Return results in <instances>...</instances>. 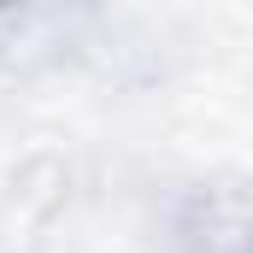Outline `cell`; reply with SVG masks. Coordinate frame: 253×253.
<instances>
[{"mask_svg": "<svg viewBox=\"0 0 253 253\" xmlns=\"http://www.w3.org/2000/svg\"><path fill=\"white\" fill-rule=\"evenodd\" d=\"M18 6H24V0H0V18H6V12H18Z\"/></svg>", "mask_w": 253, "mask_h": 253, "instance_id": "6da1fadb", "label": "cell"}]
</instances>
